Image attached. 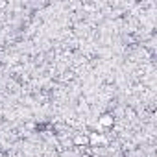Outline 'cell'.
I'll return each mask as SVG.
<instances>
[{"label":"cell","instance_id":"obj_3","mask_svg":"<svg viewBox=\"0 0 157 157\" xmlns=\"http://www.w3.org/2000/svg\"><path fill=\"white\" fill-rule=\"evenodd\" d=\"M72 144L78 146V148H83V146L89 144V139H87V135H76V137L72 139Z\"/></svg>","mask_w":157,"mask_h":157},{"label":"cell","instance_id":"obj_2","mask_svg":"<svg viewBox=\"0 0 157 157\" xmlns=\"http://www.w3.org/2000/svg\"><path fill=\"white\" fill-rule=\"evenodd\" d=\"M89 144L91 146H98V144H105L107 142V139L104 137V135H100V133H89Z\"/></svg>","mask_w":157,"mask_h":157},{"label":"cell","instance_id":"obj_1","mask_svg":"<svg viewBox=\"0 0 157 157\" xmlns=\"http://www.w3.org/2000/svg\"><path fill=\"white\" fill-rule=\"evenodd\" d=\"M115 126V117L111 113H104L100 118H98V128L100 129H109Z\"/></svg>","mask_w":157,"mask_h":157}]
</instances>
